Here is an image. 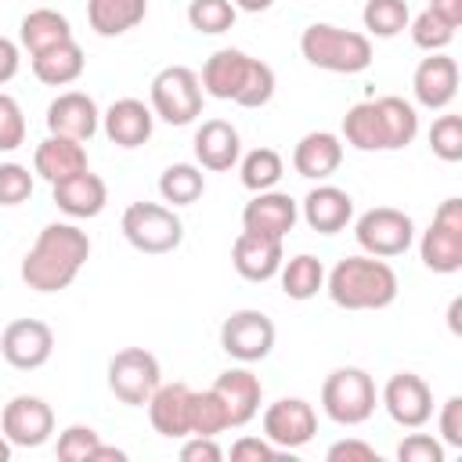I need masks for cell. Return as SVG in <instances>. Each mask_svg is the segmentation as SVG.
Listing matches in <instances>:
<instances>
[{
    "label": "cell",
    "instance_id": "obj_1",
    "mask_svg": "<svg viewBox=\"0 0 462 462\" xmlns=\"http://www.w3.org/2000/svg\"><path fill=\"white\" fill-rule=\"evenodd\" d=\"M87 260H90L87 231H79L76 224L54 220L36 235V242L22 256V282L32 292H61L76 282Z\"/></svg>",
    "mask_w": 462,
    "mask_h": 462
},
{
    "label": "cell",
    "instance_id": "obj_4",
    "mask_svg": "<svg viewBox=\"0 0 462 462\" xmlns=\"http://www.w3.org/2000/svg\"><path fill=\"white\" fill-rule=\"evenodd\" d=\"M300 54L325 72L354 76L372 65V40L354 29H339L328 22H310L300 32Z\"/></svg>",
    "mask_w": 462,
    "mask_h": 462
},
{
    "label": "cell",
    "instance_id": "obj_51",
    "mask_svg": "<svg viewBox=\"0 0 462 462\" xmlns=\"http://www.w3.org/2000/svg\"><path fill=\"white\" fill-rule=\"evenodd\" d=\"M238 11H249V14H260V11H267L274 0H231Z\"/></svg>",
    "mask_w": 462,
    "mask_h": 462
},
{
    "label": "cell",
    "instance_id": "obj_13",
    "mask_svg": "<svg viewBox=\"0 0 462 462\" xmlns=\"http://www.w3.org/2000/svg\"><path fill=\"white\" fill-rule=\"evenodd\" d=\"M0 354L18 372L43 368L51 361V354H54V332L40 318H14L0 332Z\"/></svg>",
    "mask_w": 462,
    "mask_h": 462
},
{
    "label": "cell",
    "instance_id": "obj_28",
    "mask_svg": "<svg viewBox=\"0 0 462 462\" xmlns=\"http://www.w3.org/2000/svg\"><path fill=\"white\" fill-rule=\"evenodd\" d=\"M83 65H87V58H83V47L76 40H65L58 47H47V51L32 54V76L40 83H47V87L76 83L83 76Z\"/></svg>",
    "mask_w": 462,
    "mask_h": 462
},
{
    "label": "cell",
    "instance_id": "obj_6",
    "mask_svg": "<svg viewBox=\"0 0 462 462\" xmlns=\"http://www.w3.org/2000/svg\"><path fill=\"white\" fill-rule=\"evenodd\" d=\"M119 227L137 253H152V256L173 253L184 238L180 217L173 213V206H162V202H130L123 209Z\"/></svg>",
    "mask_w": 462,
    "mask_h": 462
},
{
    "label": "cell",
    "instance_id": "obj_29",
    "mask_svg": "<svg viewBox=\"0 0 462 462\" xmlns=\"http://www.w3.org/2000/svg\"><path fill=\"white\" fill-rule=\"evenodd\" d=\"M148 14V0H87V22L97 36H123Z\"/></svg>",
    "mask_w": 462,
    "mask_h": 462
},
{
    "label": "cell",
    "instance_id": "obj_18",
    "mask_svg": "<svg viewBox=\"0 0 462 462\" xmlns=\"http://www.w3.org/2000/svg\"><path fill=\"white\" fill-rule=\"evenodd\" d=\"M101 126V112L94 105L90 94L83 90H65L47 105V130L58 137H72V141H90Z\"/></svg>",
    "mask_w": 462,
    "mask_h": 462
},
{
    "label": "cell",
    "instance_id": "obj_22",
    "mask_svg": "<svg viewBox=\"0 0 462 462\" xmlns=\"http://www.w3.org/2000/svg\"><path fill=\"white\" fill-rule=\"evenodd\" d=\"M300 213H303V220H307L310 231L336 235V231H343L354 220V199L343 188H336V184H318L300 202Z\"/></svg>",
    "mask_w": 462,
    "mask_h": 462
},
{
    "label": "cell",
    "instance_id": "obj_49",
    "mask_svg": "<svg viewBox=\"0 0 462 462\" xmlns=\"http://www.w3.org/2000/svg\"><path fill=\"white\" fill-rule=\"evenodd\" d=\"M18 65H22V54H18V43L0 36V87L11 83L18 76Z\"/></svg>",
    "mask_w": 462,
    "mask_h": 462
},
{
    "label": "cell",
    "instance_id": "obj_44",
    "mask_svg": "<svg viewBox=\"0 0 462 462\" xmlns=\"http://www.w3.org/2000/svg\"><path fill=\"white\" fill-rule=\"evenodd\" d=\"M397 458L401 462H444V444L433 440L430 433H408L397 444Z\"/></svg>",
    "mask_w": 462,
    "mask_h": 462
},
{
    "label": "cell",
    "instance_id": "obj_27",
    "mask_svg": "<svg viewBox=\"0 0 462 462\" xmlns=\"http://www.w3.org/2000/svg\"><path fill=\"white\" fill-rule=\"evenodd\" d=\"M32 170H36L47 184H58V180H65V177H72V173H83V170H87V148H83V141L47 134V137L36 144Z\"/></svg>",
    "mask_w": 462,
    "mask_h": 462
},
{
    "label": "cell",
    "instance_id": "obj_52",
    "mask_svg": "<svg viewBox=\"0 0 462 462\" xmlns=\"http://www.w3.org/2000/svg\"><path fill=\"white\" fill-rule=\"evenodd\" d=\"M458 310H462V300H451V307H448V321H451V332H458Z\"/></svg>",
    "mask_w": 462,
    "mask_h": 462
},
{
    "label": "cell",
    "instance_id": "obj_53",
    "mask_svg": "<svg viewBox=\"0 0 462 462\" xmlns=\"http://www.w3.org/2000/svg\"><path fill=\"white\" fill-rule=\"evenodd\" d=\"M7 458H11V440L0 433V462H7Z\"/></svg>",
    "mask_w": 462,
    "mask_h": 462
},
{
    "label": "cell",
    "instance_id": "obj_50",
    "mask_svg": "<svg viewBox=\"0 0 462 462\" xmlns=\"http://www.w3.org/2000/svg\"><path fill=\"white\" fill-rule=\"evenodd\" d=\"M430 11L440 14L448 25H462V0H430Z\"/></svg>",
    "mask_w": 462,
    "mask_h": 462
},
{
    "label": "cell",
    "instance_id": "obj_8",
    "mask_svg": "<svg viewBox=\"0 0 462 462\" xmlns=\"http://www.w3.org/2000/svg\"><path fill=\"white\" fill-rule=\"evenodd\" d=\"M419 256L433 274L462 271V199H444L433 213V224L422 231Z\"/></svg>",
    "mask_w": 462,
    "mask_h": 462
},
{
    "label": "cell",
    "instance_id": "obj_7",
    "mask_svg": "<svg viewBox=\"0 0 462 462\" xmlns=\"http://www.w3.org/2000/svg\"><path fill=\"white\" fill-rule=\"evenodd\" d=\"M152 112L170 126H188L195 116H202V83L199 72L188 65H166L152 79Z\"/></svg>",
    "mask_w": 462,
    "mask_h": 462
},
{
    "label": "cell",
    "instance_id": "obj_10",
    "mask_svg": "<svg viewBox=\"0 0 462 462\" xmlns=\"http://www.w3.org/2000/svg\"><path fill=\"white\" fill-rule=\"evenodd\" d=\"M354 238H357V245H361L368 256L390 260V256H401V253L411 249V242H415V224H411V217H408L404 209L375 206V209H368V213L357 217Z\"/></svg>",
    "mask_w": 462,
    "mask_h": 462
},
{
    "label": "cell",
    "instance_id": "obj_42",
    "mask_svg": "<svg viewBox=\"0 0 462 462\" xmlns=\"http://www.w3.org/2000/svg\"><path fill=\"white\" fill-rule=\"evenodd\" d=\"M32 195V173L22 162H0V206H22Z\"/></svg>",
    "mask_w": 462,
    "mask_h": 462
},
{
    "label": "cell",
    "instance_id": "obj_20",
    "mask_svg": "<svg viewBox=\"0 0 462 462\" xmlns=\"http://www.w3.org/2000/svg\"><path fill=\"white\" fill-rule=\"evenodd\" d=\"M148 419L159 437L180 440L191 433V386L188 383H159L155 393L148 397Z\"/></svg>",
    "mask_w": 462,
    "mask_h": 462
},
{
    "label": "cell",
    "instance_id": "obj_17",
    "mask_svg": "<svg viewBox=\"0 0 462 462\" xmlns=\"http://www.w3.org/2000/svg\"><path fill=\"white\" fill-rule=\"evenodd\" d=\"M411 90L422 108H430V112L448 108L458 94V61L444 51H433L430 58L419 61V69L411 76Z\"/></svg>",
    "mask_w": 462,
    "mask_h": 462
},
{
    "label": "cell",
    "instance_id": "obj_40",
    "mask_svg": "<svg viewBox=\"0 0 462 462\" xmlns=\"http://www.w3.org/2000/svg\"><path fill=\"white\" fill-rule=\"evenodd\" d=\"M97 444H101L97 430H90V426H83V422H72V426H65V430L58 433L54 451H58L61 462H90L94 451H97Z\"/></svg>",
    "mask_w": 462,
    "mask_h": 462
},
{
    "label": "cell",
    "instance_id": "obj_16",
    "mask_svg": "<svg viewBox=\"0 0 462 462\" xmlns=\"http://www.w3.org/2000/svg\"><path fill=\"white\" fill-rule=\"evenodd\" d=\"M300 220V202L285 191H256L242 209V231H256L267 238H285Z\"/></svg>",
    "mask_w": 462,
    "mask_h": 462
},
{
    "label": "cell",
    "instance_id": "obj_26",
    "mask_svg": "<svg viewBox=\"0 0 462 462\" xmlns=\"http://www.w3.org/2000/svg\"><path fill=\"white\" fill-rule=\"evenodd\" d=\"M195 162L202 170H231L242 155V137L227 119H206L195 130Z\"/></svg>",
    "mask_w": 462,
    "mask_h": 462
},
{
    "label": "cell",
    "instance_id": "obj_45",
    "mask_svg": "<svg viewBox=\"0 0 462 462\" xmlns=\"http://www.w3.org/2000/svg\"><path fill=\"white\" fill-rule=\"evenodd\" d=\"M440 437L448 448H462V397H448L444 408H440Z\"/></svg>",
    "mask_w": 462,
    "mask_h": 462
},
{
    "label": "cell",
    "instance_id": "obj_34",
    "mask_svg": "<svg viewBox=\"0 0 462 462\" xmlns=\"http://www.w3.org/2000/svg\"><path fill=\"white\" fill-rule=\"evenodd\" d=\"M202 191H206V177H202V166L195 162H173L159 177V195L170 206H191L202 199Z\"/></svg>",
    "mask_w": 462,
    "mask_h": 462
},
{
    "label": "cell",
    "instance_id": "obj_3",
    "mask_svg": "<svg viewBox=\"0 0 462 462\" xmlns=\"http://www.w3.org/2000/svg\"><path fill=\"white\" fill-rule=\"evenodd\" d=\"M397 271L383 256H346L325 274V292L343 310H383L397 300Z\"/></svg>",
    "mask_w": 462,
    "mask_h": 462
},
{
    "label": "cell",
    "instance_id": "obj_38",
    "mask_svg": "<svg viewBox=\"0 0 462 462\" xmlns=\"http://www.w3.org/2000/svg\"><path fill=\"white\" fill-rule=\"evenodd\" d=\"M188 426L199 437H217V433L231 430L227 426V411H224V404H220V397L213 390H191V419H188Z\"/></svg>",
    "mask_w": 462,
    "mask_h": 462
},
{
    "label": "cell",
    "instance_id": "obj_25",
    "mask_svg": "<svg viewBox=\"0 0 462 462\" xmlns=\"http://www.w3.org/2000/svg\"><path fill=\"white\" fill-rule=\"evenodd\" d=\"M343 162V141L328 130H310L292 148V170L307 180H325Z\"/></svg>",
    "mask_w": 462,
    "mask_h": 462
},
{
    "label": "cell",
    "instance_id": "obj_37",
    "mask_svg": "<svg viewBox=\"0 0 462 462\" xmlns=\"http://www.w3.org/2000/svg\"><path fill=\"white\" fill-rule=\"evenodd\" d=\"M285 166H282V155L274 148H253L245 159H242V184L249 191H267L282 180Z\"/></svg>",
    "mask_w": 462,
    "mask_h": 462
},
{
    "label": "cell",
    "instance_id": "obj_39",
    "mask_svg": "<svg viewBox=\"0 0 462 462\" xmlns=\"http://www.w3.org/2000/svg\"><path fill=\"white\" fill-rule=\"evenodd\" d=\"M408 29H411V43L422 47V51H444L451 40H455V25H448L440 14H433L430 7L419 11L415 18H408Z\"/></svg>",
    "mask_w": 462,
    "mask_h": 462
},
{
    "label": "cell",
    "instance_id": "obj_36",
    "mask_svg": "<svg viewBox=\"0 0 462 462\" xmlns=\"http://www.w3.org/2000/svg\"><path fill=\"white\" fill-rule=\"evenodd\" d=\"M238 7L231 0H191L188 4V25L202 36H220L235 25Z\"/></svg>",
    "mask_w": 462,
    "mask_h": 462
},
{
    "label": "cell",
    "instance_id": "obj_24",
    "mask_svg": "<svg viewBox=\"0 0 462 462\" xmlns=\"http://www.w3.org/2000/svg\"><path fill=\"white\" fill-rule=\"evenodd\" d=\"M51 188H54V206H58L65 217H72V220H90V217H97V213L105 209V202H108L105 180H101L97 173H90V170L72 173V177L51 184Z\"/></svg>",
    "mask_w": 462,
    "mask_h": 462
},
{
    "label": "cell",
    "instance_id": "obj_31",
    "mask_svg": "<svg viewBox=\"0 0 462 462\" xmlns=\"http://www.w3.org/2000/svg\"><path fill=\"white\" fill-rule=\"evenodd\" d=\"M343 137L357 152H386V130L375 101H357L343 116Z\"/></svg>",
    "mask_w": 462,
    "mask_h": 462
},
{
    "label": "cell",
    "instance_id": "obj_19",
    "mask_svg": "<svg viewBox=\"0 0 462 462\" xmlns=\"http://www.w3.org/2000/svg\"><path fill=\"white\" fill-rule=\"evenodd\" d=\"M209 390L220 397V404L227 411V426L253 422L256 411H260V401H263V383L249 368H227V372H220Z\"/></svg>",
    "mask_w": 462,
    "mask_h": 462
},
{
    "label": "cell",
    "instance_id": "obj_23",
    "mask_svg": "<svg viewBox=\"0 0 462 462\" xmlns=\"http://www.w3.org/2000/svg\"><path fill=\"white\" fill-rule=\"evenodd\" d=\"M282 238H267L256 231H242L231 245V263L245 282H271L282 267Z\"/></svg>",
    "mask_w": 462,
    "mask_h": 462
},
{
    "label": "cell",
    "instance_id": "obj_41",
    "mask_svg": "<svg viewBox=\"0 0 462 462\" xmlns=\"http://www.w3.org/2000/svg\"><path fill=\"white\" fill-rule=\"evenodd\" d=\"M430 148H433L437 159L458 162L462 159V116H455V112L437 116L433 126H430Z\"/></svg>",
    "mask_w": 462,
    "mask_h": 462
},
{
    "label": "cell",
    "instance_id": "obj_12",
    "mask_svg": "<svg viewBox=\"0 0 462 462\" xmlns=\"http://www.w3.org/2000/svg\"><path fill=\"white\" fill-rule=\"evenodd\" d=\"M0 433L11 440V448H40L54 433V411L43 397L18 393L0 411Z\"/></svg>",
    "mask_w": 462,
    "mask_h": 462
},
{
    "label": "cell",
    "instance_id": "obj_47",
    "mask_svg": "<svg viewBox=\"0 0 462 462\" xmlns=\"http://www.w3.org/2000/svg\"><path fill=\"white\" fill-rule=\"evenodd\" d=\"M328 462H379V451L365 440H336L328 451H325Z\"/></svg>",
    "mask_w": 462,
    "mask_h": 462
},
{
    "label": "cell",
    "instance_id": "obj_5",
    "mask_svg": "<svg viewBox=\"0 0 462 462\" xmlns=\"http://www.w3.org/2000/svg\"><path fill=\"white\" fill-rule=\"evenodd\" d=\"M375 401H379V393H375V383L365 368L346 365V368L328 372L321 383V411L339 426L368 422L375 411Z\"/></svg>",
    "mask_w": 462,
    "mask_h": 462
},
{
    "label": "cell",
    "instance_id": "obj_11",
    "mask_svg": "<svg viewBox=\"0 0 462 462\" xmlns=\"http://www.w3.org/2000/svg\"><path fill=\"white\" fill-rule=\"evenodd\" d=\"M274 321L263 314V310H235L224 318L220 325V346L227 357L242 361V365H253V361H263L271 350H274Z\"/></svg>",
    "mask_w": 462,
    "mask_h": 462
},
{
    "label": "cell",
    "instance_id": "obj_48",
    "mask_svg": "<svg viewBox=\"0 0 462 462\" xmlns=\"http://www.w3.org/2000/svg\"><path fill=\"white\" fill-rule=\"evenodd\" d=\"M180 458H184V462H220L224 451H220V444H217L213 437L191 433V437L184 440V448H180Z\"/></svg>",
    "mask_w": 462,
    "mask_h": 462
},
{
    "label": "cell",
    "instance_id": "obj_32",
    "mask_svg": "<svg viewBox=\"0 0 462 462\" xmlns=\"http://www.w3.org/2000/svg\"><path fill=\"white\" fill-rule=\"evenodd\" d=\"M278 278H282V292H285L289 300H300V303L310 300V296H318V292L325 289V267H321V260L310 256V253H300V256H292V260H282Z\"/></svg>",
    "mask_w": 462,
    "mask_h": 462
},
{
    "label": "cell",
    "instance_id": "obj_14",
    "mask_svg": "<svg viewBox=\"0 0 462 462\" xmlns=\"http://www.w3.org/2000/svg\"><path fill=\"white\" fill-rule=\"evenodd\" d=\"M379 401H383L386 415L404 430H419V426H426L433 419V390L415 372H393L386 379Z\"/></svg>",
    "mask_w": 462,
    "mask_h": 462
},
{
    "label": "cell",
    "instance_id": "obj_15",
    "mask_svg": "<svg viewBox=\"0 0 462 462\" xmlns=\"http://www.w3.org/2000/svg\"><path fill=\"white\" fill-rule=\"evenodd\" d=\"M318 433V415L303 397H278L263 411V437L278 451H296Z\"/></svg>",
    "mask_w": 462,
    "mask_h": 462
},
{
    "label": "cell",
    "instance_id": "obj_33",
    "mask_svg": "<svg viewBox=\"0 0 462 462\" xmlns=\"http://www.w3.org/2000/svg\"><path fill=\"white\" fill-rule=\"evenodd\" d=\"M379 105V116H383V130H386V152H397V148H408L419 134V112L397 97V94H386V97H375Z\"/></svg>",
    "mask_w": 462,
    "mask_h": 462
},
{
    "label": "cell",
    "instance_id": "obj_35",
    "mask_svg": "<svg viewBox=\"0 0 462 462\" xmlns=\"http://www.w3.org/2000/svg\"><path fill=\"white\" fill-rule=\"evenodd\" d=\"M408 0H368L365 11H361V22H365V36H379V40H393L397 32L408 29Z\"/></svg>",
    "mask_w": 462,
    "mask_h": 462
},
{
    "label": "cell",
    "instance_id": "obj_9",
    "mask_svg": "<svg viewBox=\"0 0 462 462\" xmlns=\"http://www.w3.org/2000/svg\"><path fill=\"white\" fill-rule=\"evenodd\" d=\"M159 383H162V368H159V357L152 350L123 346L119 354H112V361H108V390L123 404L144 408Z\"/></svg>",
    "mask_w": 462,
    "mask_h": 462
},
{
    "label": "cell",
    "instance_id": "obj_30",
    "mask_svg": "<svg viewBox=\"0 0 462 462\" xmlns=\"http://www.w3.org/2000/svg\"><path fill=\"white\" fill-rule=\"evenodd\" d=\"M18 40H22V47H25L29 58H32V54H40V51H47V47H58V43L72 40V25H69V18H65L61 11H54V7H36V11H29V14L22 18Z\"/></svg>",
    "mask_w": 462,
    "mask_h": 462
},
{
    "label": "cell",
    "instance_id": "obj_43",
    "mask_svg": "<svg viewBox=\"0 0 462 462\" xmlns=\"http://www.w3.org/2000/svg\"><path fill=\"white\" fill-rule=\"evenodd\" d=\"M25 141V116L11 94L0 90V152H14Z\"/></svg>",
    "mask_w": 462,
    "mask_h": 462
},
{
    "label": "cell",
    "instance_id": "obj_21",
    "mask_svg": "<svg viewBox=\"0 0 462 462\" xmlns=\"http://www.w3.org/2000/svg\"><path fill=\"white\" fill-rule=\"evenodd\" d=\"M101 126H105V134H108L112 144H119V148H141L152 137L155 112H152V105H144L137 97H119L101 116Z\"/></svg>",
    "mask_w": 462,
    "mask_h": 462
},
{
    "label": "cell",
    "instance_id": "obj_2",
    "mask_svg": "<svg viewBox=\"0 0 462 462\" xmlns=\"http://www.w3.org/2000/svg\"><path fill=\"white\" fill-rule=\"evenodd\" d=\"M202 94L217 101H235L242 108H263L274 97V69L260 58H249L238 47H220L202 65Z\"/></svg>",
    "mask_w": 462,
    "mask_h": 462
},
{
    "label": "cell",
    "instance_id": "obj_46",
    "mask_svg": "<svg viewBox=\"0 0 462 462\" xmlns=\"http://www.w3.org/2000/svg\"><path fill=\"white\" fill-rule=\"evenodd\" d=\"M278 455V448L267 437H238L231 444V458L235 462H271Z\"/></svg>",
    "mask_w": 462,
    "mask_h": 462
}]
</instances>
